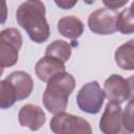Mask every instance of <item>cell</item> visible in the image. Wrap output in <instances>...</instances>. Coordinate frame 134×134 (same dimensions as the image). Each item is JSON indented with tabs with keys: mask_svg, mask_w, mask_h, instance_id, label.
Wrapping results in <instances>:
<instances>
[{
	"mask_svg": "<svg viewBox=\"0 0 134 134\" xmlns=\"http://www.w3.org/2000/svg\"><path fill=\"white\" fill-rule=\"evenodd\" d=\"M45 55L65 63L71 57V46L63 40H54L46 47Z\"/></svg>",
	"mask_w": 134,
	"mask_h": 134,
	"instance_id": "5bb4252c",
	"label": "cell"
},
{
	"mask_svg": "<svg viewBox=\"0 0 134 134\" xmlns=\"http://www.w3.org/2000/svg\"><path fill=\"white\" fill-rule=\"evenodd\" d=\"M74 87L75 79L68 72L59 73L50 79L43 93V104L47 111L52 114L64 112Z\"/></svg>",
	"mask_w": 134,
	"mask_h": 134,
	"instance_id": "7a4b0ae2",
	"label": "cell"
},
{
	"mask_svg": "<svg viewBox=\"0 0 134 134\" xmlns=\"http://www.w3.org/2000/svg\"><path fill=\"white\" fill-rule=\"evenodd\" d=\"M104 92L110 102L120 105L129 97L128 82L119 74H112L104 83Z\"/></svg>",
	"mask_w": 134,
	"mask_h": 134,
	"instance_id": "ba28073f",
	"label": "cell"
},
{
	"mask_svg": "<svg viewBox=\"0 0 134 134\" xmlns=\"http://www.w3.org/2000/svg\"><path fill=\"white\" fill-rule=\"evenodd\" d=\"M130 8H131V10H132V13L134 14V1L131 3V6H130Z\"/></svg>",
	"mask_w": 134,
	"mask_h": 134,
	"instance_id": "44dd1931",
	"label": "cell"
},
{
	"mask_svg": "<svg viewBox=\"0 0 134 134\" xmlns=\"http://www.w3.org/2000/svg\"><path fill=\"white\" fill-rule=\"evenodd\" d=\"M18 24L27 32L35 43H43L50 36V28L46 20L45 5L41 1H25L16 12Z\"/></svg>",
	"mask_w": 134,
	"mask_h": 134,
	"instance_id": "6da1fadb",
	"label": "cell"
},
{
	"mask_svg": "<svg viewBox=\"0 0 134 134\" xmlns=\"http://www.w3.org/2000/svg\"><path fill=\"white\" fill-rule=\"evenodd\" d=\"M22 46V36L16 28H5L0 32V65L12 67L18 62L19 50Z\"/></svg>",
	"mask_w": 134,
	"mask_h": 134,
	"instance_id": "3957f363",
	"label": "cell"
},
{
	"mask_svg": "<svg viewBox=\"0 0 134 134\" xmlns=\"http://www.w3.org/2000/svg\"><path fill=\"white\" fill-rule=\"evenodd\" d=\"M117 13L107 7L98 8L92 12L88 18L89 29L96 35H112L116 29Z\"/></svg>",
	"mask_w": 134,
	"mask_h": 134,
	"instance_id": "8992f818",
	"label": "cell"
},
{
	"mask_svg": "<svg viewBox=\"0 0 134 134\" xmlns=\"http://www.w3.org/2000/svg\"><path fill=\"white\" fill-rule=\"evenodd\" d=\"M18 120L22 127H26L31 131H38L45 124L46 116L41 107L34 104H26L20 108Z\"/></svg>",
	"mask_w": 134,
	"mask_h": 134,
	"instance_id": "9c48e42d",
	"label": "cell"
},
{
	"mask_svg": "<svg viewBox=\"0 0 134 134\" xmlns=\"http://www.w3.org/2000/svg\"><path fill=\"white\" fill-rule=\"evenodd\" d=\"M99 129L104 134H131L124 126L122 110L119 104L109 102L99 120Z\"/></svg>",
	"mask_w": 134,
	"mask_h": 134,
	"instance_id": "52a82bcc",
	"label": "cell"
},
{
	"mask_svg": "<svg viewBox=\"0 0 134 134\" xmlns=\"http://www.w3.org/2000/svg\"><path fill=\"white\" fill-rule=\"evenodd\" d=\"M54 3L62 9H70L77 3V1H55Z\"/></svg>",
	"mask_w": 134,
	"mask_h": 134,
	"instance_id": "d6986e66",
	"label": "cell"
},
{
	"mask_svg": "<svg viewBox=\"0 0 134 134\" xmlns=\"http://www.w3.org/2000/svg\"><path fill=\"white\" fill-rule=\"evenodd\" d=\"M116 29L124 35H130L134 32V14L130 7L124 8L117 15Z\"/></svg>",
	"mask_w": 134,
	"mask_h": 134,
	"instance_id": "9a60e30c",
	"label": "cell"
},
{
	"mask_svg": "<svg viewBox=\"0 0 134 134\" xmlns=\"http://www.w3.org/2000/svg\"><path fill=\"white\" fill-rule=\"evenodd\" d=\"M122 121L125 128L130 133H134V100H130L127 104L122 112Z\"/></svg>",
	"mask_w": 134,
	"mask_h": 134,
	"instance_id": "e0dca14e",
	"label": "cell"
},
{
	"mask_svg": "<svg viewBox=\"0 0 134 134\" xmlns=\"http://www.w3.org/2000/svg\"><path fill=\"white\" fill-rule=\"evenodd\" d=\"M16 102H18L17 95L13 87L10 86V84L6 82L5 80L1 81L0 83V107L1 109H7L12 107Z\"/></svg>",
	"mask_w": 134,
	"mask_h": 134,
	"instance_id": "2e32d148",
	"label": "cell"
},
{
	"mask_svg": "<svg viewBox=\"0 0 134 134\" xmlns=\"http://www.w3.org/2000/svg\"><path fill=\"white\" fill-rule=\"evenodd\" d=\"M128 85H129V102L130 100H134V75L130 76L129 79H127Z\"/></svg>",
	"mask_w": 134,
	"mask_h": 134,
	"instance_id": "ffe728a7",
	"label": "cell"
},
{
	"mask_svg": "<svg viewBox=\"0 0 134 134\" xmlns=\"http://www.w3.org/2000/svg\"><path fill=\"white\" fill-rule=\"evenodd\" d=\"M103 3L106 5L107 8L115 10L116 8H119L124 5H126L128 3V0H126V1H103Z\"/></svg>",
	"mask_w": 134,
	"mask_h": 134,
	"instance_id": "ac0fdd59",
	"label": "cell"
},
{
	"mask_svg": "<svg viewBox=\"0 0 134 134\" xmlns=\"http://www.w3.org/2000/svg\"><path fill=\"white\" fill-rule=\"evenodd\" d=\"M58 30L63 37L75 40L84 32V23L75 16H65L59 20Z\"/></svg>",
	"mask_w": 134,
	"mask_h": 134,
	"instance_id": "7c38bea8",
	"label": "cell"
},
{
	"mask_svg": "<svg viewBox=\"0 0 134 134\" xmlns=\"http://www.w3.org/2000/svg\"><path fill=\"white\" fill-rule=\"evenodd\" d=\"M106 95L96 81L85 84L76 95L79 108L88 114H96L100 111Z\"/></svg>",
	"mask_w": 134,
	"mask_h": 134,
	"instance_id": "5b68a950",
	"label": "cell"
},
{
	"mask_svg": "<svg viewBox=\"0 0 134 134\" xmlns=\"http://www.w3.org/2000/svg\"><path fill=\"white\" fill-rule=\"evenodd\" d=\"M4 80L13 87L18 100L28 97L34 89V81L31 76L25 71H14L9 73Z\"/></svg>",
	"mask_w": 134,
	"mask_h": 134,
	"instance_id": "30bf717a",
	"label": "cell"
},
{
	"mask_svg": "<svg viewBox=\"0 0 134 134\" xmlns=\"http://www.w3.org/2000/svg\"><path fill=\"white\" fill-rule=\"evenodd\" d=\"M35 71H36L37 76L41 81L48 82L54 75L65 72V65H64V63H62L53 58L45 55L37 62Z\"/></svg>",
	"mask_w": 134,
	"mask_h": 134,
	"instance_id": "8fae6325",
	"label": "cell"
},
{
	"mask_svg": "<svg viewBox=\"0 0 134 134\" xmlns=\"http://www.w3.org/2000/svg\"><path fill=\"white\" fill-rule=\"evenodd\" d=\"M115 63L122 70H134V39L120 45L114 53Z\"/></svg>",
	"mask_w": 134,
	"mask_h": 134,
	"instance_id": "4fadbf2b",
	"label": "cell"
},
{
	"mask_svg": "<svg viewBox=\"0 0 134 134\" xmlns=\"http://www.w3.org/2000/svg\"><path fill=\"white\" fill-rule=\"evenodd\" d=\"M50 130L54 134H92V128L85 118L66 112L53 115Z\"/></svg>",
	"mask_w": 134,
	"mask_h": 134,
	"instance_id": "277c9868",
	"label": "cell"
}]
</instances>
